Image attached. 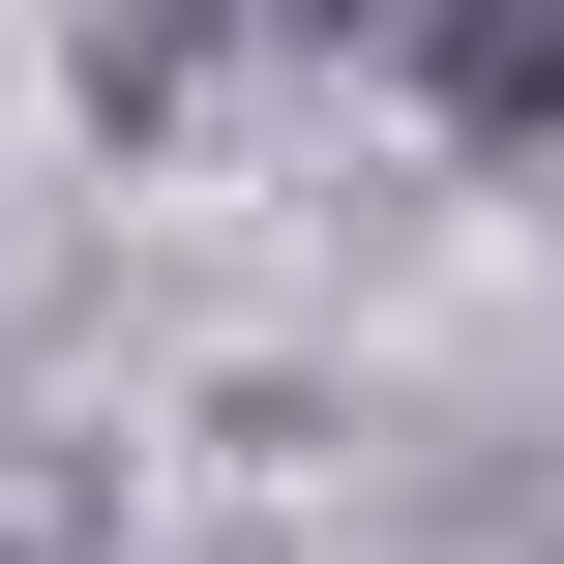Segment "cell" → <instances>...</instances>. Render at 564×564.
I'll list each match as a JSON object with an SVG mask.
<instances>
[{
  "mask_svg": "<svg viewBox=\"0 0 564 564\" xmlns=\"http://www.w3.org/2000/svg\"><path fill=\"white\" fill-rule=\"evenodd\" d=\"M416 119L446 149H535L564 119V0H416Z\"/></svg>",
  "mask_w": 564,
  "mask_h": 564,
  "instance_id": "6da1fadb",
  "label": "cell"
}]
</instances>
